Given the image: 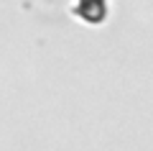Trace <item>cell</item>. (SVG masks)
Listing matches in <instances>:
<instances>
[{
    "label": "cell",
    "instance_id": "6da1fadb",
    "mask_svg": "<svg viewBox=\"0 0 153 151\" xmlns=\"http://www.w3.org/2000/svg\"><path fill=\"white\" fill-rule=\"evenodd\" d=\"M74 13L87 23H102L107 18V0H76Z\"/></svg>",
    "mask_w": 153,
    "mask_h": 151
}]
</instances>
